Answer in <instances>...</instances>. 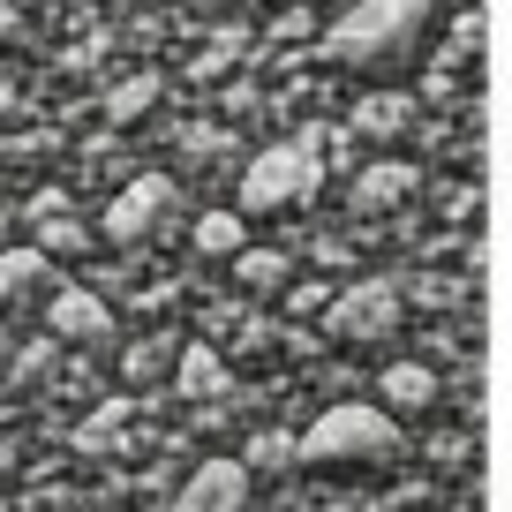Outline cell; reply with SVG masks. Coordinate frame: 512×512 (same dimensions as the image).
<instances>
[{"label":"cell","instance_id":"277c9868","mask_svg":"<svg viewBox=\"0 0 512 512\" xmlns=\"http://www.w3.org/2000/svg\"><path fill=\"white\" fill-rule=\"evenodd\" d=\"M407 317V294L392 287V279H354L347 294H332V309H324V332L339 339V347H369V339H392Z\"/></svg>","mask_w":512,"mask_h":512},{"label":"cell","instance_id":"7402d4cb","mask_svg":"<svg viewBox=\"0 0 512 512\" xmlns=\"http://www.w3.org/2000/svg\"><path fill=\"white\" fill-rule=\"evenodd\" d=\"M452 512H467V505H452Z\"/></svg>","mask_w":512,"mask_h":512},{"label":"cell","instance_id":"3957f363","mask_svg":"<svg viewBox=\"0 0 512 512\" xmlns=\"http://www.w3.org/2000/svg\"><path fill=\"white\" fill-rule=\"evenodd\" d=\"M324 181V136L302 128V136H279L264 144L249 166H241V211H287V204H309Z\"/></svg>","mask_w":512,"mask_h":512},{"label":"cell","instance_id":"d6986e66","mask_svg":"<svg viewBox=\"0 0 512 512\" xmlns=\"http://www.w3.org/2000/svg\"><path fill=\"white\" fill-rule=\"evenodd\" d=\"M287 309L294 317H324V309H332V287H324V279H302V287H287Z\"/></svg>","mask_w":512,"mask_h":512},{"label":"cell","instance_id":"ffe728a7","mask_svg":"<svg viewBox=\"0 0 512 512\" xmlns=\"http://www.w3.org/2000/svg\"><path fill=\"white\" fill-rule=\"evenodd\" d=\"M0 31H16V8H8V0H0Z\"/></svg>","mask_w":512,"mask_h":512},{"label":"cell","instance_id":"8fae6325","mask_svg":"<svg viewBox=\"0 0 512 512\" xmlns=\"http://www.w3.org/2000/svg\"><path fill=\"white\" fill-rule=\"evenodd\" d=\"M241 249H249V219H241V211H204V219H196V256H226V264H234Z\"/></svg>","mask_w":512,"mask_h":512},{"label":"cell","instance_id":"6da1fadb","mask_svg":"<svg viewBox=\"0 0 512 512\" xmlns=\"http://www.w3.org/2000/svg\"><path fill=\"white\" fill-rule=\"evenodd\" d=\"M437 8L445 0H354L347 16L324 31V61L362 68V76H392V68H407L422 53Z\"/></svg>","mask_w":512,"mask_h":512},{"label":"cell","instance_id":"4fadbf2b","mask_svg":"<svg viewBox=\"0 0 512 512\" xmlns=\"http://www.w3.org/2000/svg\"><path fill=\"white\" fill-rule=\"evenodd\" d=\"M159 106V76H151V68H136V76H121L106 91V121H136V113H151Z\"/></svg>","mask_w":512,"mask_h":512},{"label":"cell","instance_id":"8992f818","mask_svg":"<svg viewBox=\"0 0 512 512\" xmlns=\"http://www.w3.org/2000/svg\"><path fill=\"white\" fill-rule=\"evenodd\" d=\"M166 512H249V467L241 460H204Z\"/></svg>","mask_w":512,"mask_h":512},{"label":"cell","instance_id":"9c48e42d","mask_svg":"<svg viewBox=\"0 0 512 512\" xmlns=\"http://www.w3.org/2000/svg\"><path fill=\"white\" fill-rule=\"evenodd\" d=\"M377 400L392 407V415H430L437 407V369H422V362H392L377 377Z\"/></svg>","mask_w":512,"mask_h":512},{"label":"cell","instance_id":"5bb4252c","mask_svg":"<svg viewBox=\"0 0 512 512\" xmlns=\"http://www.w3.org/2000/svg\"><path fill=\"white\" fill-rule=\"evenodd\" d=\"M181 392H189V400L226 392V369H219V354H211V347H189V354H181Z\"/></svg>","mask_w":512,"mask_h":512},{"label":"cell","instance_id":"30bf717a","mask_svg":"<svg viewBox=\"0 0 512 512\" xmlns=\"http://www.w3.org/2000/svg\"><path fill=\"white\" fill-rule=\"evenodd\" d=\"M234 279H241L249 294H279V287L294 279V256H287V249H241V256H234Z\"/></svg>","mask_w":512,"mask_h":512},{"label":"cell","instance_id":"52a82bcc","mask_svg":"<svg viewBox=\"0 0 512 512\" xmlns=\"http://www.w3.org/2000/svg\"><path fill=\"white\" fill-rule=\"evenodd\" d=\"M415 166L407 159H369L362 174H354V189H347V204H354V219H384V211H400L407 196H415Z\"/></svg>","mask_w":512,"mask_h":512},{"label":"cell","instance_id":"5b68a950","mask_svg":"<svg viewBox=\"0 0 512 512\" xmlns=\"http://www.w3.org/2000/svg\"><path fill=\"white\" fill-rule=\"evenodd\" d=\"M166 219H174V181H166V174H136V181L106 204L98 234H106L113 249H136V241H151Z\"/></svg>","mask_w":512,"mask_h":512},{"label":"cell","instance_id":"ac0fdd59","mask_svg":"<svg viewBox=\"0 0 512 512\" xmlns=\"http://www.w3.org/2000/svg\"><path fill=\"white\" fill-rule=\"evenodd\" d=\"M159 369H166V347H159V339H144V347L121 354V377H128V384H136V377H159Z\"/></svg>","mask_w":512,"mask_h":512},{"label":"cell","instance_id":"7c38bea8","mask_svg":"<svg viewBox=\"0 0 512 512\" xmlns=\"http://www.w3.org/2000/svg\"><path fill=\"white\" fill-rule=\"evenodd\" d=\"M46 279V249H0V302H31Z\"/></svg>","mask_w":512,"mask_h":512},{"label":"cell","instance_id":"44dd1931","mask_svg":"<svg viewBox=\"0 0 512 512\" xmlns=\"http://www.w3.org/2000/svg\"><path fill=\"white\" fill-rule=\"evenodd\" d=\"M0 347H8V332H0Z\"/></svg>","mask_w":512,"mask_h":512},{"label":"cell","instance_id":"2e32d148","mask_svg":"<svg viewBox=\"0 0 512 512\" xmlns=\"http://www.w3.org/2000/svg\"><path fill=\"white\" fill-rule=\"evenodd\" d=\"M83 219H61V211H53V219H38V249L46 256H83Z\"/></svg>","mask_w":512,"mask_h":512},{"label":"cell","instance_id":"7a4b0ae2","mask_svg":"<svg viewBox=\"0 0 512 512\" xmlns=\"http://www.w3.org/2000/svg\"><path fill=\"white\" fill-rule=\"evenodd\" d=\"M302 460L309 467H384V460H400V422H392V407L339 400L332 415H317V430H302Z\"/></svg>","mask_w":512,"mask_h":512},{"label":"cell","instance_id":"9a60e30c","mask_svg":"<svg viewBox=\"0 0 512 512\" xmlns=\"http://www.w3.org/2000/svg\"><path fill=\"white\" fill-rule=\"evenodd\" d=\"M354 128H362V136H400L407 98H362V106H354Z\"/></svg>","mask_w":512,"mask_h":512},{"label":"cell","instance_id":"e0dca14e","mask_svg":"<svg viewBox=\"0 0 512 512\" xmlns=\"http://www.w3.org/2000/svg\"><path fill=\"white\" fill-rule=\"evenodd\" d=\"M249 460H256V467H287V460H302V437L264 430V437H249Z\"/></svg>","mask_w":512,"mask_h":512},{"label":"cell","instance_id":"ba28073f","mask_svg":"<svg viewBox=\"0 0 512 512\" xmlns=\"http://www.w3.org/2000/svg\"><path fill=\"white\" fill-rule=\"evenodd\" d=\"M46 324H53V339H76V347H98V339H113V309L98 302L91 287H61L46 302Z\"/></svg>","mask_w":512,"mask_h":512}]
</instances>
